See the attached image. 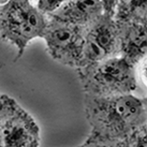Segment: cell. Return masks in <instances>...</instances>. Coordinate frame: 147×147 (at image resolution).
<instances>
[{
  "mask_svg": "<svg viewBox=\"0 0 147 147\" xmlns=\"http://www.w3.org/2000/svg\"><path fill=\"white\" fill-rule=\"evenodd\" d=\"M84 112L90 132L109 139L127 140L147 126L146 98L134 94L111 97L84 94Z\"/></svg>",
  "mask_w": 147,
  "mask_h": 147,
  "instance_id": "obj_1",
  "label": "cell"
},
{
  "mask_svg": "<svg viewBox=\"0 0 147 147\" xmlns=\"http://www.w3.org/2000/svg\"><path fill=\"white\" fill-rule=\"evenodd\" d=\"M84 94L111 97L133 94L138 89L136 67L114 56L76 69Z\"/></svg>",
  "mask_w": 147,
  "mask_h": 147,
  "instance_id": "obj_2",
  "label": "cell"
},
{
  "mask_svg": "<svg viewBox=\"0 0 147 147\" xmlns=\"http://www.w3.org/2000/svg\"><path fill=\"white\" fill-rule=\"evenodd\" d=\"M47 15L31 0H7L0 5V39L14 46L21 58L30 42L43 37Z\"/></svg>",
  "mask_w": 147,
  "mask_h": 147,
  "instance_id": "obj_3",
  "label": "cell"
},
{
  "mask_svg": "<svg viewBox=\"0 0 147 147\" xmlns=\"http://www.w3.org/2000/svg\"><path fill=\"white\" fill-rule=\"evenodd\" d=\"M85 28L47 17V25L42 39L46 51L55 61L63 65L81 68Z\"/></svg>",
  "mask_w": 147,
  "mask_h": 147,
  "instance_id": "obj_4",
  "label": "cell"
},
{
  "mask_svg": "<svg viewBox=\"0 0 147 147\" xmlns=\"http://www.w3.org/2000/svg\"><path fill=\"white\" fill-rule=\"evenodd\" d=\"M114 56H119L118 26L112 15L103 13L84 30L81 68Z\"/></svg>",
  "mask_w": 147,
  "mask_h": 147,
  "instance_id": "obj_5",
  "label": "cell"
},
{
  "mask_svg": "<svg viewBox=\"0 0 147 147\" xmlns=\"http://www.w3.org/2000/svg\"><path fill=\"white\" fill-rule=\"evenodd\" d=\"M40 128L21 105L0 127V147H39Z\"/></svg>",
  "mask_w": 147,
  "mask_h": 147,
  "instance_id": "obj_6",
  "label": "cell"
},
{
  "mask_svg": "<svg viewBox=\"0 0 147 147\" xmlns=\"http://www.w3.org/2000/svg\"><path fill=\"white\" fill-rule=\"evenodd\" d=\"M117 26L119 37V56L138 67L146 58L147 22L117 24Z\"/></svg>",
  "mask_w": 147,
  "mask_h": 147,
  "instance_id": "obj_7",
  "label": "cell"
},
{
  "mask_svg": "<svg viewBox=\"0 0 147 147\" xmlns=\"http://www.w3.org/2000/svg\"><path fill=\"white\" fill-rule=\"evenodd\" d=\"M104 12L100 0H70L47 17L86 28Z\"/></svg>",
  "mask_w": 147,
  "mask_h": 147,
  "instance_id": "obj_8",
  "label": "cell"
},
{
  "mask_svg": "<svg viewBox=\"0 0 147 147\" xmlns=\"http://www.w3.org/2000/svg\"><path fill=\"white\" fill-rule=\"evenodd\" d=\"M112 16L117 24L147 22V0H118Z\"/></svg>",
  "mask_w": 147,
  "mask_h": 147,
  "instance_id": "obj_9",
  "label": "cell"
},
{
  "mask_svg": "<svg viewBox=\"0 0 147 147\" xmlns=\"http://www.w3.org/2000/svg\"><path fill=\"white\" fill-rule=\"evenodd\" d=\"M78 147H130L129 139L114 140L90 132L87 139Z\"/></svg>",
  "mask_w": 147,
  "mask_h": 147,
  "instance_id": "obj_10",
  "label": "cell"
},
{
  "mask_svg": "<svg viewBox=\"0 0 147 147\" xmlns=\"http://www.w3.org/2000/svg\"><path fill=\"white\" fill-rule=\"evenodd\" d=\"M18 105L20 104L10 96L0 94V127L4 123V120L16 110Z\"/></svg>",
  "mask_w": 147,
  "mask_h": 147,
  "instance_id": "obj_11",
  "label": "cell"
},
{
  "mask_svg": "<svg viewBox=\"0 0 147 147\" xmlns=\"http://www.w3.org/2000/svg\"><path fill=\"white\" fill-rule=\"evenodd\" d=\"M68 1L70 0H36V5L45 15H49Z\"/></svg>",
  "mask_w": 147,
  "mask_h": 147,
  "instance_id": "obj_12",
  "label": "cell"
},
{
  "mask_svg": "<svg viewBox=\"0 0 147 147\" xmlns=\"http://www.w3.org/2000/svg\"><path fill=\"white\" fill-rule=\"evenodd\" d=\"M147 126L136 130L129 138L130 147H147Z\"/></svg>",
  "mask_w": 147,
  "mask_h": 147,
  "instance_id": "obj_13",
  "label": "cell"
},
{
  "mask_svg": "<svg viewBox=\"0 0 147 147\" xmlns=\"http://www.w3.org/2000/svg\"><path fill=\"white\" fill-rule=\"evenodd\" d=\"M103 4V9H104V12L106 14H110L113 15V11L116 3L118 2V0H100Z\"/></svg>",
  "mask_w": 147,
  "mask_h": 147,
  "instance_id": "obj_14",
  "label": "cell"
}]
</instances>
